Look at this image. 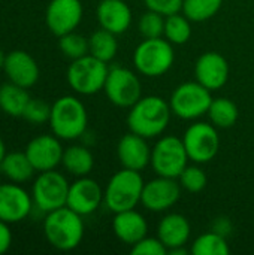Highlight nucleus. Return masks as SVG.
Wrapping results in <instances>:
<instances>
[{"label": "nucleus", "instance_id": "obj_1", "mask_svg": "<svg viewBox=\"0 0 254 255\" xmlns=\"http://www.w3.org/2000/svg\"><path fill=\"white\" fill-rule=\"evenodd\" d=\"M171 117L172 111L168 100L160 96H142L129 108L127 127L145 139H153L165 133Z\"/></svg>", "mask_w": 254, "mask_h": 255}, {"label": "nucleus", "instance_id": "obj_2", "mask_svg": "<svg viewBox=\"0 0 254 255\" xmlns=\"http://www.w3.org/2000/svg\"><path fill=\"white\" fill-rule=\"evenodd\" d=\"M43 235L55 250L72 251L79 247L84 238L82 217L67 206L51 211L43 220Z\"/></svg>", "mask_w": 254, "mask_h": 255}, {"label": "nucleus", "instance_id": "obj_3", "mask_svg": "<svg viewBox=\"0 0 254 255\" xmlns=\"http://www.w3.org/2000/svg\"><path fill=\"white\" fill-rule=\"evenodd\" d=\"M49 127L61 140H73L85 134L88 115L84 103L75 96L58 97L51 105Z\"/></svg>", "mask_w": 254, "mask_h": 255}, {"label": "nucleus", "instance_id": "obj_4", "mask_svg": "<svg viewBox=\"0 0 254 255\" xmlns=\"http://www.w3.org/2000/svg\"><path fill=\"white\" fill-rule=\"evenodd\" d=\"M145 181L138 170L121 169L115 172L103 188V205L112 212L135 209L141 203Z\"/></svg>", "mask_w": 254, "mask_h": 255}, {"label": "nucleus", "instance_id": "obj_5", "mask_svg": "<svg viewBox=\"0 0 254 255\" xmlns=\"http://www.w3.org/2000/svg\"><path fill=\"white\" fill-rule=\"evenodd\" d=\"M133 66L147 78H159L171 70L175 61L174 45L165 37L144 39L133 51Z\"/></svg>", "mask_w": 254, "mask_h": 255}, {"label": "nucleus", "instance_id": "obj_6", "mask_svg": "<svg viewBox=\"0 0 254 255\" xmlns=\"http://www.w3.org/2000/svg\"><path fill=\"white\" fill-rule=\"evenodd\" d=\"M108 72V63L87 54L81 58L72 60L66 72V79L75 93L81 96H93L103 91Z\"/></svg>", "mask_w": 254, "mask_h": 255}, {"label": "nucleus", "instance_id": "obj_7", "mask_svg": "<svg viewBox=\"0 0 254 255\" xmlns=\"http://www.w3.org/2000/svg\"><path fill=\"white\" fill-rule=\"evenodd\" d=\"M189 161L190 158L187 155L183 137L175 134L160 137L151 148L150 166L157 176L178 179Z\"/></svg>", "mask_w": 254, "mask_h": 255}, {"label": "nucleus", "instance_id": "obj_8", "mask_svg": "<svg viewBox=\"0 0 254 255\" xmlns=\"http://www.w3.org/2000/svg\"><path fill=\"white\" fill-rule=\"evenodd\" d=\"M213 91L205 88L198 81H189L180 84L171 94L169 106L172 115L184 120L193 121L207 115L211 105Z\"/></svg>", "mask_w": 254, "mask_h": 255}, {"label": "nucleus", "instance_id": "obj_9", "mask_svg": "<svg viewBox=\"0 0 254 255\" xmlns=\"http://www.w3.org/2000/svg\"><path fill=\"white\" fill-rule=\"evenodd\" d=\"M183 142L190 161L198 164L210 163L216 158L220 149L219 128L211 123L196 121L184 131Z\"/></svg>", "mask_w": 254, "mask_h": 255}, {"label": "nucleus", "instance_id": "obj_10", "mask_svg": "<svg viewBox=\"0 0 254 255\" xmlns=\"http://www.w3.org/2000/svg\"><path fill=\"white\" fill-rule=\"evenodd\" d=\"M103 91L114 106L123 109L132 108L142 97L139 76L124 66L109 67Z\"/></svg>", "mask_w": 254, "mask_h": 255}, {"label": "nucleus", "instance_id": "obj_11", "mask_svg": "<svg viewBox=\"0 0 254 255\" xmlns=\"http://www.w3.org/2000/svg\"><path fill=\"white\" fill-rule=\"evenodd\" d=\"M69 187L67 179L60 172H55V169L40 172L31 191L34 206L45 214L66 206Z\"/></svg>", "mask_w": 254, "mask_h": 255}, {"label": "nucleus", "instance_id": "obj_12", "mask_svg": "<svg viewBox=\"0 0 254 255\" xmlns=\"http://www.w3.org/2000/svg\"><path fill=\"white\" fill-rule=\"evenodd\" d=\"M181 190L178 179L156 175L154 179L145 182L141 205L150 212H166L180 200Z\"/></svg>", "mask_w": 254, "mask_h": 255}, {"label": "nucleus", "instance_id": "obj_13", "mask_svg": "<svg viewBox=\"0 0 254 255\" xmlns=\"http://www.w3.org/2000/svg\"><path fill=\"white\" fill-rule=\"evenodd\" d=\"M81 0H51L46 6L45 22L52 34L57 37L75 31L82 21Z\"/></svg>", "mask_w": 254, "mask_h": 255}, {"label": "nucleus", "instance_id": "obj_14", "mask_svg": "<svg viewBox=\"0 0 254 255\" xmlns=\"http://www.w3.org/2000/svg\"><path fill=\"white\" fill-rule=\"evenodd\" d=\"M55 134H40L33 137L25 146V155L36 172L54 170L61 164L63 146Z\"/></svg>", "mask_w": 254, "mask_h": 255}, {"label": "nucleus", "instance_id": "obj_15", "mask_svg": "<svg viewBox=\"0 0 254 255\" xmlns=\"http://www.w3.org/2000/svg\"><path fill=\"white\" fill-rule=\"evenodd\" d=\"M103 203V188L97 181L82 176L78 178L69 187L66 206L79 214L81 217H87L94 214L100 205Z\"/></svg>", "mask_w": 254, "mask_h": 255}, {"label": "nucleus", "instance_id": "obj_16", "mask_svg": "<svg viewBox=\"0 0 254 255\" xmlns=\"http://www.w3.org/2000/svg\"><path fill=\"white\" fill-rule=\"evenodd\" d=\"M229 73L231 67L226 57L216 51L204 52L198 57L195 63L196 81L210 91H217L223 88L229 81Z\"/></svg>", "mask_w": 254, "mask_h": 255}, {"label": "nucleus", "instance_id": "obj_17", "mask_svg": "<svg viewBox=\"0 0 254 255\" xmlns=\"http://www.w3.org/2000/svg\"><path fill=\"white\" fill-rule=\"evenodd\" d=\"M33 205V197L18 184L0 185V220L13 224L28 217Z\"/></svg>", "mask_w": 254, "mask_h": 255}, {"label": "nucleus", "instance_id": "obj_18", "mask_svg": "<svg viewBox=\"0 0 254 255\" xmlns=\"http://www.w3.org/2000/svg\"><path fill=\"white\" fill-rule=\"evenodd\" d=\"M148 139L129 130L117 143V158L124 169L142 172L150 166L151 148Z\"/></svg>", "mask_w": 254, "mask_h": 255}, {"label": "nucleus", "instance_id": "obj_19", "mask_svg": "<svg viewBox=\"0 0 254 255\" xmlns=\"http://www.w3.org/2000/svg\"><path fill=\"white\" fill-rule=\"evenodd\" d=\"M3 70L10 82L30 88L39 79V66L36 60L22 49H15L6 54Z\"/></svg>", "mask_w": 254, "mask_h": 255}, {"label": "nucleus", "instance_id": "obj_20", "mask_svg": "<svg viewBox=\"0 0 254 255\" xmlns=\"http://www.w3.org/2000/svg\"><path fill=\"white\" fill-rule=\"evenodd\" d=\"M96 18L102 28L123 34L132 25V9L124 0H100L96 7Z\"/></svg>", "mask_w": 254, "mask_h": 255}, {"label": "nucleus", "instance_id": "obj_21", "mask_svg": "<svg viewBox=\"0 0 254 255\" xmlns=\"http://www.w3.org/2000/svg\"><path fill=\"white\" fill-rule=\"evenodd\" d=\"M112 232L120 242L132 247L142 238L148 236V224L141 212L135 209H127L114 214Z\"/></svg>", "mask_w": 254, "mask_h": 255}, {"label": "nucleus", "instance_id": "obj_22", "mask_svg": "<svg viewBox=\"0 0 254 255\" xmlns=\"http://www.w3.org/2000/svg\"><path fill=\"white\" fill-rule=\"evenodd\" d=\"M192 236L190 221L177 212L166 214L157 224V238L168 248V253L175 248L186 247Z\"/></svg>", "mask_w": 254, "mask_h": 255}, {"label": "nucleus", "instance_id": "obj_23", "mask_svg": "<svg viewBox=\"0 0 254 255\" xmlns=\"http://www.w3.org/2000/svg\"><path fill=\"white\" fill-rule=\"evenodd\" d=\"M63 167L73 176H88L94 167V157L91 151L84 145H72L63 151L61 157Z\"/></svg>", "mask_w": 254, "mask_h": 255}, {"label": "nucleus", "instance_id": "obj_24", "mask_svg": "<svg viewBox=\"0 0 254 255\" xmlns=\"http://www.w3.org/2000/svg\"><path fill=\"white\" fill-rule=\"evenodd\" d=\"M0 172L9 181L15 184H22L31 179L36 170L27 158L25 152H6V155L0 161Z\"/></svg>", "mask_w": 254, "mask_h": 255}, {"label": "nucleus", "instance_id": "obj_25", "mask_svg": "<svg viewBox=\"0 0 254 255\" xmlns=\"http://www.w3.org/2000/svg\"><path fill=\"white\" fill-rule=\"evenodd\" d=\"M30 99L27 88L10 81L0 87V109L9 117H22Z\"/></svg>", "mask_w": 254, "mask_h": 255}, {"label": "nucleus", "instance_id": "obj_26", "mask_svg": "<svg viewBox=\"0 0 254 255\" xmlns=\"http://www.w3.org/2000/svg\"><path fill=\"white\" fill-rule=\"evenodd\" d=\"M207 115L210 123L217 128H231L240 118V109L237 103L228 97H213Z\"/></svg>", "mask_w": 254, "mask_h": 255}, {"label": "nucleus", "instance_id": "obj_27", "mask_svg": "<svg viewBox=\"0 0 254 255\" xmlns=\"http://www.w3.org/2000/svg\"><path fill=\"white\" fill-rule=\"evenodd\" d=\"M117 52H118L117 34L100 27L99 30L93 31L91 36L88 37V54L90 55L109 64L115 58Z\"/></svg>", "mask_w": 254, "mask_h": 255}, {"label": "nucleus", "instance_id": "obj_28", "mask_svg": "<svg viewBox=\"0 0 254 255\" xmlns=\"http://www.w3.org/2000/svg\"><path fill=\"white\" fill-rule=\"evenodd\" d=\"M193 34L192 21L183 13L177 12L165 18V30L163 37L169 40L172 45H184L190 40Z\"/></svg>", "mask_w": 254, "mask_h": 255}, {"label": "nucleus", "instance_id": "obj_29", "mask_svg": "<svg viewBox=\"0 0 254 255\" xmlns=\"http://www.w3.org/2000/svg\"><path fill=\"white\" fill-rule=\"evenodd\" d=\"M190 253L193 255H228L231 253V248L225 236L211 230L199 235L193 241Z\"/></svg>", "mask_w": 254, "mask_h": 255}, {"label": "nucleus", "instance_id": "obj_30", "mask_svg": "<svg viewBox=\"0 0 254 255\" xmlns=\"http://www.w3.org/2000/svg\"><path fill=\"white\" fill-rule=\"evenodd\" d=\"M223 6V0H184L181 12L192 22H204L214 18Z\"/></svg>", "mask_w": 254, "mask_h": 255}, {"label": "nucleus", "instance_id": "obj_31", "mask_svg": "<svg viewBox=\"0 0 254 255\" xmlns=\"http://www.w3.org/2000/svg\"><path fill=\"white\" fill-rule=\"evenodd\" d=\"M58 48L63 55L70 60L81 58L88 54V37L76 31L66 33L58 37Z\"/></svg>", "mask_w": 254, "mask_h": 255}, {"label": "nucleus", "instance_id": "obj_32", "mask_svg": "<svg viewBox=\"0 0 254 255\" xmlns=\"http://www.w3.org/2000/svg\"><path fill=\"white\" fill-rule=\"evenodd\" d=\"M178 182L183 190H186L187 193L196 194V193H201L207 187L208 178L204 169L198 163H193V164L186 166V169L178 176Z\"/></svg>", "mask_w": 254, "mask_h": 255}, {"label": "nucleus", "instance_id": "obj_33", "mask_svg": "<svg viewBox=\"0 0 254 255\" xmlns=\"http://www.w3.org/2000/svg\"><path fill=\"white\" fill-rule=\"evenodd\" d=\"M165 18L163 15L147 9L139 19H138V31L144 39H154V37H163L165 30Z\"/></svg>", "mask_w": 254, "mask_h": 255}, {"label": "nucleus", "instance_id": "obj_34", "mask_svg": "<svg viewBox=\"0 0 254 255\" xmlns=\"http://www.w3.org/2000/svg\"><path fill=\"white\" fill-rule=\"evenodd\" d=\"M49 115H51V105H48L40 99H30L24 109L22 118L31 124H43L49 121Z\"/></svg>", "mask_w": 254, "mask_h": 255}, {"label": "nucleus", "instance_id": "obj_35", "mask_svg": "<svg viewBox=\"0 0 254 255\" xmlns=\"http://www.w3.org/2000/svg\"><path fill=\"white\" fill-rule=\"evenodd\" d=\"M132 255H166L168 248L163 245V242L156 236H145L130 248Z\"/></svg>", "mask_w": 254, "mask_h": 255}, {"label": "nucleus", "instance_id": "obj_36", "mask_svg": "<svg viewBox=\"0 0 254 255\" xmlns=\"http://www.w3.org/2000/svg\"><path fill=\"white\" fill-rule=\"evenodd\" d=\"M184 0H144L147 9L154 10L163 16H169L172 13L181 12Z\"/></svg>", "mask_w": 254, "mask_h": 255}, {"label": "nucleus", "instance_id": "obj_37", "mask_svg": "<svg viewBox=\"0 0 254 255\" xmlns=\"http://www.w3.org/2000/svg\"><path fill=\"white\" fill-rule=\"evenodd\" d=\"M12 244V233L9 229V224L0 220V255L4 254Z\"/></svg>", "mask_w": 254, "mask_h": 255}, {"label": "nucleus", "instance_id": "obj_38", "mask_svg": "<svg viewBox=\"0 0 254 255\" xmlns=\"http://www.w3.org/2000/svg\"><path fill=\"white\" fill-rule=\"evenodd\" d=\"M211 230L219 233V235H222V236H225V238H228V236L232 235V223L226 217H219V218L214 220Z\"/></svg>", "mask_w": 254, "mask_h": 255}, {"label": "nucleus", "instance_id": "obj_39", "mask_svg": "<svg viewBox=\"0 0 254 255\" xmlns=\"http://www.w3.org/2000/svg\"><path fill=\"white\" fill-rule=\"evenodd\" d=\"M6 155V148H4V142L3 139L0 137V161L3 160V157Z\"/></svg>", "mask_w": 254, "mask_h": 255}, {"label": "nucleus", "instance_id": "obj_40", "mask_svg": "<svg viewBox=\"0 0 254 255\" xmlns=\"http://www.w3.org/2000/svg\"><path fill=\"white\" fill-rule=\"evenodd\" d=\"M4 60H6V54L0 49V69H3V66H4Z\"/></svg>", "mask_w": 254, "mask_h": 255}, {"label": "nucleus", "instance_id": "obj_41", "mask_svg": "<svg viewBox=\"0 0 254 255\" xmlns=\"http://www.w3.org/2000/svg\"><path fill=\"white\" fill-rule=\"evenodd\" d=\"M0 185H1V179H0Z\"/></svg>", "mask_w": 254, "mask_h": 255}]
</instances>
